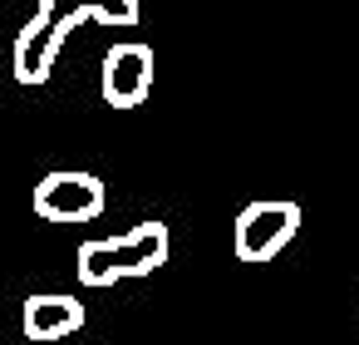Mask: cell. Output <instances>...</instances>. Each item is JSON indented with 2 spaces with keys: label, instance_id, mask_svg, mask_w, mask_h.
I'll return each mask as SVG.
<instances>
[{
  "label": "cell",
  "instance_id": "obj_4",
  "mask_svg": "<svg viewBox=\"0 0 359 345\" xmlns=\"http://www.w3.org/2000/svg\"><path fill=\"white\" fill-rule=\"evenodd\" d=\"M109 193L94 173L84 168H60V173H45L35 183V212L45 222H69V227H84L104 212Z\"/></svg>",
  "mask_w": 359,
  "mask_h": 345
},
{
  "label": "cell",
  "instance_id": "obj_1",
  "mask_svg": "<svg viewBox=\"0 0 359 345\" xmlns=\"http://www.w3.org/2000/svg\"><path fill=\"white\" fill-rule=\"evenodd\" d=\"M168 261V222H138L123 237H94L74 252V276L84 286H114L128 276H153Z\"/></svg>",
  "mask_w": 359,
  "mask_h": 345
},
{
  "label": "cell",
  "instance_id": "obj_2",
  "mask_svg": "<svg viewBox=\"0 0 359 345\" xmlns=\"http://www.w3.org/2000/svg\"><path fill=\"white\" fill-rule=\"evenodd\" d=\"M94 20L89 0H35V15L25 20V30L15 35V79L20 84H45L55 74V60L69 40L74 25Z\"/></svg>",
  "mask_w": 359,
  "mask_h": 345
},
{
  "label": "cell",
  "instance_id": "obj_6",
  "mask_svg": "<svg viewBox=\"0 0 359 345\" xmlns=\"http://www.w3.org/2000/svg\"><path fill=\"white\" fill-rule=\"evenodd\" d=\"M20 330L25 340L35 345H55V340H69L84 330V306L65 291H35L25 306H20Z\"/></svg>",
  "mask_w": 359,
  "mask_h": 345
},
{
  "label": "cell",
  "instance_id": "obj_5",
  "mask_svg": "<svg viewBox=\"0 0 359 345\" xmlns=\"http://www.w3.org/2000/svg\"><path fill=\"white\" fill-rule=\"evenodd\" d=\"M99 94L109 109H138L153 94V50L138 40H123L104 55V74H99Z\"/></svg>",
  "mask_w": 359,
  "mask_h": 345
},
{
  "label": "cell",
  "instance_id": "obj_3",
  "mask_svg": "<svg viewBox=\"0 0 359 345\" xmlns=\"http://www.w3.org/2000/svg\"><path fill=\"white\" fill-rule=\"evenodd\" d=\"M300 232V207L285 202V197H261V202H246L231 222V252L241 261H271L280 256Z\"/></svg>",
  "mask_w": 359,
  "mask_h": 345
},
{
  "label": "cell",
  "instance_id": "obj_7",
  "mask_svg": "<svg viewBox=\"0 0 359 345\" xmlns=\"http://www.w3.org/2000/svg\"><path fill=\"white\" fill-rule=\"evenodd\" d=\"M89 11L99 25H118V30L138 25V0H89Z\"/></svg>",
  "mask_w": 359,
  "mask_h": 345
}]
</instances>
